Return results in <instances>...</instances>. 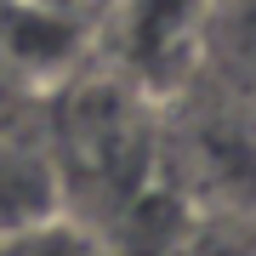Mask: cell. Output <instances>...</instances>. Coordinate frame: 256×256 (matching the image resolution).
<instances>
[{"label":"cell","mask_w":256,"mask_h":256,"mask_svg":"<svg viewBox=\"0 0 256 256\" xmlns=\"http://www.w3.org/2000/svg\"><path fill=\"white\" fill-rule=\"evenodd\" d=\"M57 171H63V188L68 176H92L97 194H108L120 205H137V188H142V171L154 160V142H148V126L131 120V97L114 92V86H86L74 97V114L63 126V142L52 148Z\"/></svg>","instance_id":"6da1fadb"},{"label":"cell","mask_w":256,"mask_h":256,"mask_svg":"<svg viewBox=\"0 0 256 256\" xmlns=\"http://www.w3.org/2000/svg\"><path fill=\"white\" fill-rule=\"evenodd\" d=\"M57 210H68V194L52 160V142L28 131H0V239L34 228Z\"/></svg>","instance_id":"7a4b0ae2"},{"label":"cell","mask_w":256,"mask_h":256,"mask_svg":"<svg viewBox=\"0 0 256 256\" xmlns=\"http://www.w3.org/2000/svg\"><path fill=\"white\" fill-rule=\"evenodd\" d=\"M0 256H108V245L80 210H57V216L34 222V228L0 239Z\"/></svg>","instance_id":"3957f363"},{"label":"cell","mask_w":256,"mask_h":256,"mask_svg":"<svg viewBox=\"0 0 256 256\" xmlns=\"http://www.w3.org/2000/svg\"><path fill=\"white\" fill-rule=\"evenodd\" d=\"M234 216H245V210L222 216V256H256V216H250V228H234Z\"/></svg>","instance_id":"277c9868"},{"label":"cell","mask_w":256,"mask_h":256,"mask_svg":"<svg viewBox=\"0 0 256 256\" xmlns=\"http://www.w3.org/2000/svg\"><path fill=\"white\" fill-rule=\"evenodd\" d=\"M40 6L63 12V18H80V12H86V6H97V0H40Z\"/></svg>","instance_id":"5b68a950"}]
</instances>
